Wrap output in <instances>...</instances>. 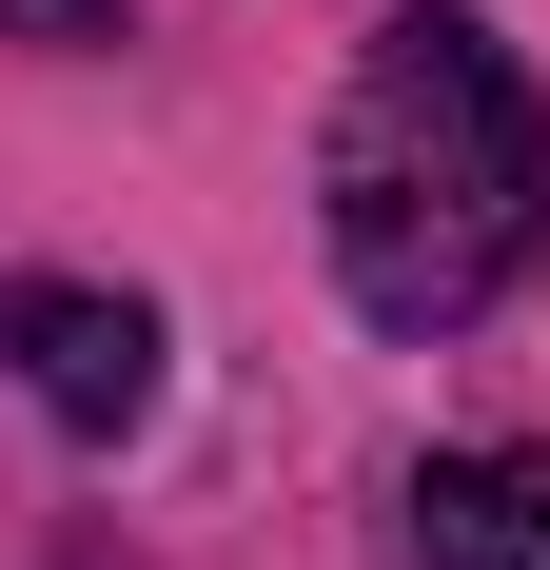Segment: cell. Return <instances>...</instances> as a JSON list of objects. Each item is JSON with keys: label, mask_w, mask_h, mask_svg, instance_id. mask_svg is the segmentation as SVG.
<instances>
[{"label": "cell", "mask_w": 550, "mask_h": 570, "mask_svg": "<svg viewBox=\"0 0 550 570\" xmlns=\"http://www.w3.org/2000/svg\"><path fill=\"white\" fill-rule=\"evenodd\" d=\"M0 354H20V394L59 433H138L158 413V315L99 276H0Z\"/></svg>", "instance_id": "2"}, {"label": "cell", "mask_w": 550, "mask_h": 570, "mask_svg": "<svg viewBox=\"0 0 550 570\" xmlns=\"http://www.w3.org/2000/svg\"><path fill=\"white\" fill-rule=\"evenodd\" d=\"M413 551L433 570H550V453H433L413 472Z\"/></svg>", "instance_id": "3"}, {"label": "cell", "mask_w": 550, "mask_h": 570, "mask_svg": "<svg viewBox=\"0 0 550 570\" xmlns=\"http://www.w3.org/2000/svg\"><path fill=\"white\" fill-rule=\"evenodd\" d=\"M315 217H334L354 315H393V335L492 315V295L531 276V236H550V118H531V79H511V40H472L452 0H413V20L354 59V99H334Z\"/></svg>", "instance_id": "1"}]
</instances>
